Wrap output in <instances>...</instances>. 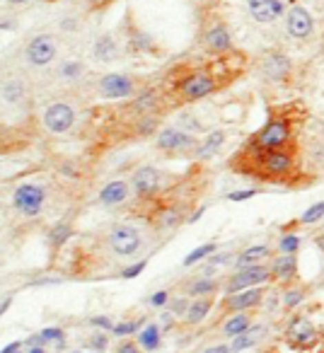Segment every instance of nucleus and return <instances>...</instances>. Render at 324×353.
<instances>
[{
  "label": "nucleus",
  "mask_w": 324,
  "mask_h": 353,
  "mask_svg": "<svg viewBox=\"0 0 324 353\" xmlns=\"http://www.w3.org/2000/svg\"><path fill=\"white\" fill-rule=\"evenodd\" d=\"M232 170H237L240 174H254L266 182H283L298 170V152L293 145L264 150L250 143L247 150H242L237 160H232Z\"/></svg>",
  "instance_id": "obj_1"
},
{
  "label": "nucleus",
  "mask_w": 324,
  "mask_h": 353,
  "mask_svg": "<svg viewBox=\"0 0 324 353\" xmlns=\"http://www.w3.org/2000/svg\"><path fill=\"white\" fill-rule=\"evenodd\" d=\"M168 80L170 88H172V97H177V102H199V99L208 97L221 88L218 75L206 68L174 70Z\"/></svg>",
  "instance_id": "obj_2"
},
{
  "label": "nucleus",
  "mask_w": 324,
  "mask_h": 353,
  "mask_svg": "<svg viewBox=\"0 0 324 353\" xmlns=\"http://www.w3.org/2000/svg\"><path fill=\"white\" fill-rule=\"evenodd\" d=\"M298 119L290 112H276L271 119L259 128L256 136H252V145L264 148V150H276V148L293 145V133Z\"/></svg>",
  "instance_id": "obj_3"
},
{
  "label": "nucleus",
  "mask_w": 324,
  "mask_h": 353,
  "mask_svg": "<svg viewBox=\"0 0 324 353\" xmlns=\"http://www.w3.org/2000/svg\"><path fill=\"white\" fill-rule=\"evenodd\" d=\"M145 245V235L136 223H114L107 230V247L117 259H131L138 256Z\"/></svg>",
  "instance_id": "obj_4"
},
{
  "label": "nucleus",
  "mask_w": 324,
  "mask_h": 353,
  "mask_svg": "<svg viewBox=\"0 0 324 353\" xmlns=\"http://www.w3.org/2000/svg\"><path fill=\"white\" fill-rule=\"evenodd\" d=\"M22 56H25V63L30 68L49 70L56 63V59H59V39L54 34H46V32L30 37Z\"/></svg>",
  "instance_id": "obj_5"
},
{
  "label": "nucleus",
  "mask_w": 324,
  "mask_h": 353,
  "mask_svg": "<svg viewBox=\"0 0 324 353\" xmlns=\"http://www.w3.org/2000/svg\"><path fill=\"white\" fill-rule=\"evenodd\" d=\"M12 206L22 218H37L46 208V189L41 184H20L12 192Z\"/></svg>",
  "instance_id": "obj_6"
},
{
  "label": "nucleus",
  "mask_w": 324,
  "mask_h": 353,
  "mask_svg": "<svg viewBox=\"0 0 324 353\" xmlns=\"http://www.w3.org/2000/svg\"><path fill=\"white\" fill-rule=\"evenodd\" d=\"M155 148L160 152H168V155H177V152L194 150L196 148V138H194V133L184 131V128L168 126L155 136Z\"/></svg>",
  "instance_id": "obj_7"
},
{
  "label": "nucleus",
  "mask_w": 324,
  "mask_h": 353,
  "mask_svg": "<svg viewBox=\"0 0 324 353\" xmlns=\"http://www.w3.org/2000/svg\"><path fill=\"white\" fill-rule=\"evenodd\" d=\"M75 109L70 107L68 102H51L49 107L41 114V123L49 133L54 136H61V133H68L75 123Z\"/></svg>",
  "instance_id": "obj_8"
},
{
  "label": "nucleus",
  "mask_w": 324,
  "mask_h": 353,
  "mask_svg": "<svg viewBox=\"0 0 324 353\" xmlns=\"http://www.w3.org/2000/svg\"><path fill=\"white\" fill-rule=\"evenodd\" d=\"M271 279V266L256 264V266H245V269H237L235 274L230 276L225 285V293H240V290L247 288H256V285L266 283Z\"/></svg>",
  "instance_id": "obj_9"
},
{
  "label": "nucleus",
  "mask_w": 324,
  "mask_h": 353,
  "mask_svg": "<svg viewBox=\"0 0 324 353\" xmlns=\"http://www.w3.org/2000/svg\"><path fill=\"white\" fill-rule=\"evenodd\" d=\"M285 341L298 351H310L319 341V332L307 317H293L285 327Z\"/></svg>",
  "instance_id": "obj_10"
},
{
  "label": "nucleus",
  "mask_w": 324,
  "mask_h": 353,
  "mask_svg": "<svg viewBox=\"0 0 324 353\" xmlns=\"http://www.w3.org/2000/svg\"><path fill=\"white\" fill-rule=\"evenodd\" d=\"M131 187H133V192H136V196H141V199L155 196L162 189V172L152 165L138 167L131 174Z\"/></svg>",
  "instance_id": "obj_11"
},
{
  "label": "nucleus",
  "mask_w": 324,
  "mask_h": 353,
  "mask_svg": "<svg viewBox=\"0 0 324 353\" xmlns=\"http://www.w3.org/2000/svg\"><path fill=\"white\" fill-rule=\"evenodd\" d=\"M97 90L107 99H126L136 92V83L126 73H107L104 78H99Z\"/></svg>",
  "instance_id": "obj_12"
},
{
  "label": "nucleus",
  "mask_w": 324,
  "mask_h": 353,
  "mask_svg": "<svg viewBox=\"0 0 324 353\" xmlns=\"http://www.w3.org/2000/svg\"><path fill=\"white\" fill-rule=\"evenodd\" d=\"M201 41H203V49L213 56H223V54H227V51H232V37L221 20H213L211 25H206V30H203V34H201Z\"/></svg>",
  "instance_id": "obj_13"
},
{
  "label": "nucleus",
  "mask_w": 324,
  "mask_h": 353,
  "mask_svg": "<svg viewBox=\"0 0 324 353\" xmlns=\"http://www.w3.org/2000/svg\"><path fill=\"white\" fill-rule=\"evenodd\" d=\"M285 32H288L290 39H310L314 32V20L303 6H293L285 12Z\"/></svg>",
  "instance_id": "obj_14"
},
{
  "label": "nucleus",
  "mask_w": 324,
  "mask_h": 353,
  "mask_svg": "<svg viewBox=\"0 0 324 353\" xmlns=\"http://www.w3.org/2000/svg\"><path fill=\"white\" fill-rule=\"evenodd\" d=\"M30 99V83L25 75L20 73H8L3 80V104L6 109H15Z\"/></svg>",
  "instance_id": "obj_15"
},
{
  "label": "nucleus",
  "mask_w": 324,
  "mask_h": 353,
  "mask_svg": "<svg viewBox=\"0 0 324 353\" xmlns=\"http://www.w3.org/2000/svg\"><path fill=\"white\" fill-rule=\"evenodd\" d=\"M264 295H266V290L261 288V285L240 290V293H230L225 300H223V310H225V312H245V310H254L256 305L264 300Z\"/></svg>",
  "instance_id": "obj_16"
},
{
  "label": "nucleus",
  "mask_w": 324,
  "mask_h": 353,
  "mask_svg": "<svg viewBox=\"0 0 324 353\" xmlns=\"http://www.w3.org/2000/svg\"><path fill=\"white\" fill-rule=\"evenodd\" d=\"M90 54H92L94 63H99V65L117 63L119 56H121V44H119V39L114 34H102V37L94 39Z\"/></svg>",
  "instance_id": "obj_17"
},
{
  "label": "nucleus",
  "mask_w": 324,
  "mask_h": 353,
  "mask_svg": "<svg viewBox=\"0 0 324 353\" xmlns=\"http://www.w3.org/2000/svg\"><path fill=\"white\" fill-rule=\"evenodd\" d=\"M247 12L259 25H271L283 15V3L281 0H247Z\"/></svg>",
  "instance_id": "obj_18"
},
{
  "label": "nucleus",
  "mask_w": 324,
  "mask_h": 353,
  "mask_svg": "<svg viewBox=\"0 0 324 353\" xmlns=\"http://www.w3.org/2000/svg\"><path fill=\"white\" fill-rule=\"evenodd\" d=\"M128 196H131L128 184L123 182V179H114V182H109L107 187H102L97 201L102 203V206H121V203H126Z\"/></svg>",
  "instance_id": "obj_19"
},
{
  "label": "nucleus",
  "mask_w": 324,
  "mask_h": 353,
  "mask_svg": "<svg viewBox=\"0 0 324 353\" xmlns=\"http://www.w3.org/2000/svg\"><path fill=\"white\" fill-rule=\"evenodd\" d=\"M261 73L266 80H283L290 73V61L281 54H269L261 63Z\"/></svg>",
  "instance_id": "obj_20"
},
{
  "label": "nucleus",
  "mask_w": 324,
  "mask_h": 353,
  "mask_svg": "<svg viewBox=\"0 0 324 353\" xmlns=\"http://www.w3.org/2000/svg\"><path fill=\"white\" fill-rule=\"evenodd\" d=\"M295 271H298V259H295V254H281V256H276L274 264H271V279L285 283V281H293Z\"/></svg>",
  "instance_id": "obj_21"
},
{
  "label": "nucleus",
  "mask_w": 324,
  "mask_h": 353,
  "mask_svg": "<svg viewBox=\"0 0 324 353\" xmlns=\"http://www.w3.org/2000/svg\"><path fill=\"white\" fill-rule=\"evenodd\" d=\"M223 145H225V131H213L194 148V157H196V160H208V157L216 155Z\"/></svg>",
  "instance_id": "obj_22"
},
{
  "label": "nucleus",
  "mask_w": 324,
  "mask_h": 353,
  "mask_svg": "<svg viewBox=\"0 0 324 353\" xmlns=\"http://www.w3.org/2000/svg\"><path fill=\"white\" fill-rule=\"evenodd\" d=\"M247 329H252V314L250 312H235L232 317H227L225 324H223V336L237 339L240 334H245Z\"/></svg>",
  "instance_id": "obj_23"
},
{
  "label": "nucleus",
  "mask_w": 324,
  "mask_h": 353,
  "mask_svg": "<svg viewBox=\"0 0 324 353\" xmlns=\"http://www.w3.org/2000/svg\"><path fill=\"white\" fill-rule=\"evenodd\" d=\"M211 307H213V300L211 298H196V300H192V305H189L187 314H184V322H187L189 327H194V324H201L203 319L208 317Z\"/></svg>",
  "instance_id": "obj_24"
},
{
  "label": "nucleus",
  "mask_w": 324,
  "mask_h": 353,
  "mask_svg": "<svg viewBox=\"0 0 324 353\" xmlns=\"http://www.w3.org/2000/svg\"><path fill=\"white\" fill-rule=\"evenodd\" d=\"M271 254V250L266 245H254V247H247L240 256L235 259V266L237 269H245V266H256Z\"/></svg>",
  "instance_id": "obj_25"
},
{
  "label": "nucleus",
  "mask_w": 324,
  "mask_h": 353,
  "mask_svg": "<svg viewBox=\"0 0 324 353\" xmlns=\"http://www.w3.org/2000/svg\"><path fill=\"white\" fill-rule=\"evenodd\" d=\"M85 75V63L80 59H68V61H61L59 65V78L65 80V83H75Z\"/></svg>",
  "instance_id": "obj_26"
},
{
  "label": "nucleus",
  "mask_w": 324,
  "mask_h": 353,
  "mask_svg": "<svg viewBox=\"0 0 324 353\" xmlns=\"http://www.w3.org/2000/svg\"><path fill=\"white\" fill-rule=\"evenodd\" d=\"M261 334H264V327H252V329H247L245 334H240L237 339H232V343H230L232 353H240V351H245V348L254 346V343L261 339Z\"/></svg>",
  "instance_id": "obj_27"
},
{
  "label": "nucleus",
  "mask_w": 324,
  "mask_h": 353,
  "mask_svg": "<svg viewBox=\"0 0 324 353\" xmlns=\"http://www.w3.org/2000/svg\"><path fill=\"white\" fill-rule=\"evenodd\" d=\"M160 332H162V329L157 327V324H148V327L138 334V343H141L145 351H155V348L160 346V339H162Z\"/></svg>",
  "instance_id": "obj_28"
},
{
  "label": "nucleus",
  "mask_w": 324,
  "mask_h": 353,
  "mask_svg": "<svg viewBox=\"0 0 324 353\" xmlns=\"http://www.w3.org/2000/svg\"><path fill=\"white\" fill-rule=\"evenodd\" d=\"M218 290V281L213 279H196L192 285H189V295H194V298H211L213 293Z\"/></svg>",
  "instance_id": "obj_29"
},
{
  "label": "nucleus",
  "mask_w": 324,
  "mask_h": 353,
  "mask_svg": "<svg viewBox=\"0 0 324 353\" xmlns=\"http://www.w3.org/2000/svg\"><path fill=\"white\" fill-rule=\"evenodd\" d=\"M133 51L143 54V51H155V41L150 39L148 34H143L141 30H131V41H128Z\"/></svg>",
  "instance_id": "obj_30"
},
{
  "label": "nucleus",
  "mask_w": 324,
  "mask_h": 353,
  "mask_svg": "<svg viewBox=\"0 0 324 353\" xmlns=\"http://www.w3.org/2000/svg\"><path fill=\"white\" fill-rule=\"evenodd\" d=\"M32 341L37 343V346H44V343H49V341H63V329H59V327H49V329H44L41 334H37Z\"/></svg>",
  "instance_id": "obj_31"
},
{
  "label": "nucleus",
  "mask_w": 324,
  "mask_h": 353,
  "mask_svg": "<svg viewBox=\"0 0 324 353\" xmlns=\"http://www.w3.org/2000/svg\"><path fill=\"white\" fill-rule=\"evenodd\" d=\"M216 252V245L213 242H208V245H201V247H196V250L192 252V254L184 259V266H192V264H196V261H201V259H206L208 254H213Z\"/></svg>",
  "instance_id": "obj_32"
},
{
  "label": "nucleus",
  "mask_w": 324,
  "mask_h": 353,
  "mask_svg": "<svg viewBox=\"0 0 324 353\" xmlns=\"http://www.w3.org/2000/svg\"><path fill=\"white\" fill-rule=\"evenodd\" d=\"M68 235H70V228L65 225V223H59V225H56L54 230L49 232V242H51V247H56V250H59V247L63 245L65 240H68Z\"/></svg>",
  "instance_id": "obj_33"
},
{
  "label": "nucleus",
  "mask_w": 324,
  "mask_h": 353,
  "mask_svg": "<svg viewBox=\"0 0 324 353\" xmlns=\"http://www.w3.org/2000/svg\"><path fill=\"white\" fill-rule=\"evenodd\" d=\"M322 218H324V201H319V203H314L312 208H307V211L303 213L300 223H303V225H310V223H317V221H322Z\"/></svg>",
  "instance_id": "obj_34"
},
{
  "label": "nucleus",
  "mask_w": 324,
  "mask_h": 353,
  "mask_svg": "<svg viewBox=\"0 0 324 353\" xmlns=\"http://www.w3.org/2000/svg\"><path fill=\"white\" fill-rule=\"evenodd\" d=\"M141 324H143V319H133V322H119V324H114L112 332L117 334V336H128V334H133V332H141Z\"/></svg>",
  "instance_id": "obj_35"
},
{
  "label": "nucleus",
  "mask_w": 324,
  "mask_h": 353,
  "mask_svg": "<svg viewBox=\"0 0 324 353\" xmlns=\"http://www.w3.org/2000/svg\"><path fill=\"white\" fill-rule=\"evenodd\" d=\"M279 247H281V252H283V254H295V252H298V247H300V237L295 235V232L283 235V237H281V242H279Z\"/></svg>",
  "instance_id": "obj_36"
},
{
  "label": "nucleus",
  "mask_w": 324,
  "mask_h": 353,
  "mask_svg": "<svg viewBox=\"0 0 324 353\" xmlns=\"http://www.w3.org/2000/svg\"><path fill=\"white\" fill-rule=\"evenodd\" d=\"M303 298H305L303 288H290V290H285V295H283V305L285 307H295Z\"/></svg>",
  "instance_id": "obj_37"
},
{
  "label": "nucleus",
  "mask_w": 324,
  "mask_h": 353,
  "mask_svg": "<svg viewBox=\"0 0 324 353\" xmlns=\"http://www.w3.org/2000/svg\"><path fill=\"white\" fill-rule=\"evenodd\" d=\"M107 343H109V339H107V334H104V332H94L92 339H90V346H92L94 351H104V348H107Z\"/></svg>",
  "instance_id": "obj_38"
},
{
  "label": "nucleus",
  "mask_w": 324,
  "mask_h": 353,
  "mask_svg": "<svg viewBox=\"0 0 324 353\" xmlns=\"http://www.w3.org/2000/svg\"><path fill=\"white\" fill-rule=\"evenodd\" d=\"M252 196H256V189H242V192H232L230 196V201H247V199H252Z\"/></svg>",
  "instance_id": "obj_39"
},
{
  "label": "nucleus",
  "mask_w": 324,
  "mask_h": 353,
  "mask_svg": "<svg viewBox=\"0 0 324 353\" xmlns=\"http://www.w3.org/2000/svg\"><path fill=\"white\" fill-rule=\"evenodd\" d=\"M145 269V261H138V264H133V266H128L126 271H123V279H136L138 274H141V271Z\"/></svg>",
  "instance_id": "obj_40"
},
{
  "label": "nucleus",
  "mask_w": 324,
  "mask_h": 353,
  "mask_svg": "<svg viewBox=\"0 0 324 353\" xmlns=\"http://www.w3.org/2000/svg\"><path fill=\"white\" fill-rule=\"evenodd\" d=\"M141 343H136V341H123L121 346H119V351L117 353H143L141 351Z\"/></svg>",
  "instance_id": "obj_41"
},
{
  "label": "nucleus",
  "mask_w": 324,
  "mask_h": 353,
  "mask_svg": "<svg viewBox=\"0 0 324 353\" xmlns=\"http://www.w3.org/2000/svg\"><path fill=\"white\" fill-rule=\"evenodd\" d=\"M90 322L94 324V327H102V329H114V324H112V319L109 317H92Z\"/></svg>",
  "instance_id": "obj_42"
},
{
  "label": "nucleus",
  "mask_w": 324,
  "mask_h": 353,
  "mask_svg": "<svg viewBox=\"0 0 324 353\" xmlns=\"http://www.w3.org/2000/svg\"><path fill=\"white\" fill-rule=\"evenodd\" d=\"M150 303L155 305V307H162V305L168 303V293H165V290H160V293H155V295H152V298H150Z\"/></svg>",
  "instance_id": "obj_43"
},
{
  "label": "nucleus",
  "mask_w": 324,
  "mask_h": 353,
  "mask_svg": "<svg viewBox=\"0 0 324 353\" xmlns=\"http://www.w3.org/2000/svg\"><path fill=\"white\" fill-rule=\"evenodd\" d=\"M6 3V8H10V10H15V8H25L30 0H3Z\"/></svg>",
  "instance_id": "obj_44"
},
{
  "label": "nucleus",
  "mask_w": 324,
  "mask_h": 353,
  "mask_svg": "<svg viewBox=\"0 0 324 353\" xmlns=\"http://www.w3.org/2000/svg\"><path fill=\"white\" fill-rule=\"evenodd\" d=\"M203 353H232L230 346H213V348H206Z\"/></svg>",
  "instance_id": "obj_45"
},
{
  "label": "nucleus",
  "mask_w": 324,
  "mask_h": 353,
  "mask_svg": "<svg viewBox=\"0 0 324 353\" xmlns=\"http://www.w3.org/2000/svg\"><path fill=\"white\" fill-rule=\"evenodd\" d=\"M20 346H22L20 341H12V343H8V346L3 348V351H0V353H17V348H20Z\"/></svg>",
  "instance_id": "obj_46"
},
{
  "label": "nucleus",
  "mask_w": 324,
  "mask_h": 353,
  "mask_svg": "<svg viewBox=\"0 0 324 353\" xmlns=\"http://www.w3.org/2000/svg\"><path fill=\"white\" fill-rule=\"evenodd\" d=\"M10 303H12V298H6V303L0 305V312H8V307H10Z\"/></svg>",
  "instance_id": "obj_47"
},
{
  "label": "nucleus",
  "mask_w": 324,
  "mask_h": 353,
  "mask_svg": "<svg viewBox=\"0 0 324 353\" xmlns=\"http://www.w3.org/2000/svg\"><path fill=\"white\" fill-rule=\"evenodd\" d=\"M27 353H46V351H44V346H32Z\"/></svg>",
  "instance_id": "obj_48"
},
{
  "label": "nucleus",
  "mask_w": 324,
  "mask_h": 353,
  "mask_svg": "<svg viewBox=\"0 0 324 353\" xmlns=\"http://www.w3.org/2000/svg\"><path fill=\"white\" fill-rule=\"evenodd\" d=\"M90 353H97V351H90Z\"/></svg>",
  "instance_id": "obj_49"
},
{
  "label": "nucleus",
  "mask_w": 324,
  "mask_h": 353,
  "mask_svg": "<svg viewBox=\"0 0 324 353\" xmlns=\"http://www.w3.org/2000/svg\"><path fill=\"white\" fill-rule=\"evenodd\" d=\"M17 353H22V351H17Z\"/></svg>",
  "instance_id": "obj_50"
}]
</instances>
